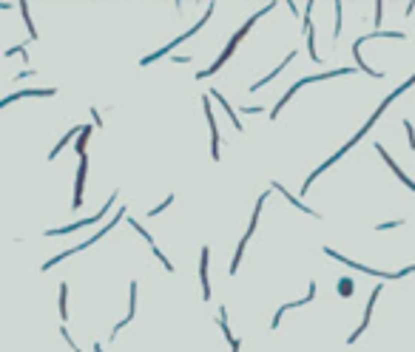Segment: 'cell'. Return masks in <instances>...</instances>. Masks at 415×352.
Wrapping results in <instances>:
<instances>
[{
    "label": "cell",
    "instance_id": "6",
    "mask_svg": "<svg viewBox=\"0 0 415 352\" xmlns=\"http://www.w3.org/2000/svg\"><path fill=\"white\" fill-rule=\"evenodd\" d=\"M168 204H171V196H168V199H165V202H162V204H159L157 210H151V216H159V213H162V210H168Z\"/></svg>",
    "mask_w": 415,
    "mask_h": 352
},
{
    "label": "cell",
    "instance_id": "3",
    "mask_svg": "<svg viewBox=\"0 0 415 352\" xmlns=\"http://www.w3.org/2000/svg\"><path fill=\"white\" fill-rule=\"evenodd\" d=\"M202 290H205V298H211V282H208V247L202 250Z\"/></svg>",
    "mask_w": 415,
    "mask_h": 352
},
{
    "label": "cell",
    "instance_id": "5",
    "mask_svg": "<svg viewBox=\"0 0 415 352\" xmlns=\"http://www.w3.org/2000/svg\"><path fill=\"white\" fill-rule=\"evenodd\" d=\"M71 136H77V128H71V131L66 134V136H63V140L57 142V145H54V150H52V154H49V159H54V156H57V154H60V148H63V145H66V142H69V140H71Z\"/></svg>",
    "mask_w": 415,
    "mask_h": 352
},
{
    "label": "cell",
    "instance_id": "8",
    "mask_svg": "<svg viewBox=\"0 0 415 352\" xmlns=\"http://www.w3.org/2000/svg\"><path fill=\"white\" fill-rule=\"evenodd\" d=\"M406 136H409V148H415V131H412V125L406 122Z\"/></svg>",
    "mask_w": 415,
    "mask_h": 352
},
{
    "label": "cell",
    "instance_id": "2",
    "mask_svg": "<svg viewBox=\"0 0 415 352\" xmlns=\"http://www.w3.org/2000/svg\"><path fill=\"white\" fill-rule=\"evenodd\" d=\"M83 179H86V154L80 156V170H77V188H74V210L83 204Z\"/></svg>",
    "mask_w": 415,
    "mask_h": 352
},
{
    "label": "cell",
    "instance_id": "7",
    "mask_svg": "<svg viewBox=\"0 0 415 352\" xmlns=\"http://www.w3.org/2000/svg\"><path fill=\"white\" fill-rule=\"evenodd\" d=\"M401 224H404V222H387V224H378L375 230H389V228H401Z\"/></svg>",
    "mask_w": 415,
    "mask_h": 352
},
{
    "label": "cell",
    "instance_id": "4",
    "mask_svg": "<svg viewBox=\"0 0 415 352\" xmlns=\"http://www.w3.org/2000/svg\"><path fill=\"white\" fill-rule=\"evenodd\" d=\"M66 298H69V287L63 284L60 287V316H63V321L69 318V304H66Z\"/></svg>",
    "mask_w": 415,
    "mask_h": 352
},
{
    "label": "cell",
    "instance_id": "1",
    "mask_svg": "<svg viewBox=\"0 0 415 352\" xmlns=\"http://www.w3.org/2000/svg\"><path fill=\"white\" fill-rule=\"evenodd\" d=\"M205 114H208V122H211V154L213 159H219V131H216V120H213V111H211V100L205 97Z\"/></svg>",
    "mask_w": 415,
    "mask_h": 352
}]
</instances>
